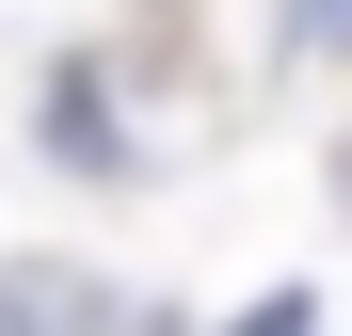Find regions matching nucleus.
Here are the masks:
<instances>
[{
  "instance_id": "1",
  "label": "nucleus",
  "mask_w": 352,
  "mask_h": 336,
  "mask_svg": "<svg viewBox=\"0 0 352 336\" xmlns=\"http://www.w3.org/2000/svg\"><path fill=\"white\" fill-rule=\"evenodd\" d=\"M32 144L48 160H65V177H144V144H129V112H112V65H96V48H65V65H48V96H32Z\"/></svg>"
},
{
  "instance_id": "2",
  "label": "nucleus",
  "mask_w": 352,
  "mask_h": 336,
  "mask_svg": "<svg viewBox=\"0 0 352 336\" xmlns=\"http://www.w3.org/2000/svg\"><path fill=\"white\" fill-rule=\"evenodd\" d=\"M0 336H144V304L96 256H0Z\"/></svg>"
},
{
  "instance_id": "3",
  "label": "nucleus",
  "mask_w": 352,
  "mask_h": 336,
  "mask_svg": "<svg viewBox=\"0 0 352 336\" xmlns=\"http://www.w3.org/2000/svg\"><path fill=\"white\" fill-rule=\"evenodd\" d=\"M272 65L288 80H352V0H272Z\"/></svg>"
},
{
  "instance_id": "4",
  "label": "nucleus",
  "mask_w": 352,
  "mask_h": 336,
  "mask_svg": "<svg viewBox=\"0 0 352 336\" xmlns=\"http://www.w3.org/2000/svg\"><path fill=\"white\" fill-rule=\"evenodd\" d=\"M224 336H320V289H305V272H288V289H256V304L224 320Z\"/></svg>"
},
{
  "instance_id": "5",
  "label": "nucleus",
  "mask_w": 352,
  "mask_h": 336,
  "mask_svg": "<svg viewBox=\"0 0 352 336\" xmlns=\"http://www.w3.org/2000/svg\"><path fill=\"white\" fill-rule=\"evenodd\" d=\"M320 192H336V224H352V128H336V160H320Z\"/></svg>"
},
{
  "instance_id": "6",
  "label": "nucleus",
  "mask_w": 352,
  "mask_h": 336,
  "mask_svg": "<svg viewBox=\"0 0 352 336\" xmlns=\"http://www.w3.org/2000/svg\"><path fill=\"white\" fill-rule=\"evenodd\" d=\"M144 336H224V320H176V304H144Z\"/></svg>"
}]
</instances>
